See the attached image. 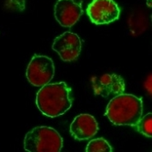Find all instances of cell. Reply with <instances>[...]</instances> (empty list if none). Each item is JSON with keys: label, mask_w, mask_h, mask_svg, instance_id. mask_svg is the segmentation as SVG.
<instances>
[{"label": "cell", "mask_w": 152, "mask_h": 152, "mask_svg": "<svg viewBox=\"0 0 152 152\" xmlns=\"http://www.w3.org/2000/svg\"><path fill=\"white\" fill-rule=\"evenodd\" d=\"M55 74L53 60L42 55H35L26 68V76L28 82L35 87H43L49 83Z\"/></svg>", "instance_id": "cell-4"}, {"label": "cell", "mask_w": 152, "mask_h": 152, "mask_svg": "<svg viewBox=\"0 0 152 152\" xmlns=\"http://www.w3.org/2000/svg\"><path fill=\"white\" fill-rule=\"evenodd\" d=\"M69 130L75 140H86L98 133L99 124L92 115L80 114L72 121Z\"/></svg>", "instance_id": "cell-9"}, {"label": "cell", "mask_w": 152, "mask_h": 152, "mask_svg": "<svg viewBox=\"0 0 152 152\" xmlns=\"http://www.w3.org/2000/svg\"><path fill=\"white\" fill-rule=\"evenodd\" d=\"M63 147V139L53 128L41 126L27 132L24 148L28 152H58Z\"/></svg>", "instance_id": "cell-3"}, {"label": "cell", "mask_w": 152, "mask_h": 152, "mask_svg": "<svg viewBox=\"0 0 152 152\" xmlns=\"http://www.w3.org/2000/svg\"><path fill=\"white\" fill-rule=\"evenodd\" d=\"M140 133L148 137H152V114L148 113L144 117L141 116L140 120L134 126Z\"/></svg>", "instance_id": "cell-10"}, {"label": "cell", "mask_w": 152, "mask_h": 152, "mask_svg": "<svg viewBox=\"0 0 152 152\" xmlns=\"http://www.w3.org/2000/svg\"><path fill=\"white\" fill-rule=\"evenodd\" d=\"M54 11L57 21L65 27L73 26L83 14L81 5L74 0H58Z\"/></svg>", "instance_id": "cell-8"}, {"label": "cell", "mask_w": 152, "mask_h": 152, "mask_svg": "<svg viewBox=\"0 0 152 152\" xmlns=\"http://www.w3.org/2000/svg\"><path fill=\"white\" fill-rule=\"evenodd\" d=\"M87 14L92 23L103 25L116 21L120 10L114 0H93L87 8Z\"/></svg>", "instance_id": "cell-5"}, {"label": "cell", "mask_w": 152, "mask_h": 152, "mask_svg": "<svg viewBox=\"0 0 152 152\" xmlns=\"http://www.w3.org/2000/svg\"><path fill=\"white\" fill-rule=\"evenodd\" d=\"M95 95L107 98L117 96L125 91L124 79L117 74H104L91 79Z\"/></svg>", "instance_id": "cell-7"}, {"label": "cell", "mask_w": 152, "mask_h": 152, "mask_svg": "<svg viewBox=\"0 0 152 152\" xmlns=\"http://www.w3.org/2000/svg\"><path fill=\"white\" fill-rule=\"evenodd\" d=\"M87 152H111L112 148L103 137L92 140L86 148Z\"/></svg>", "instance_id": "cell-11"}, {"label": "cell", "mask_w": 152, "mask_h": 152, "mask_svg": "<svg viewBox=\"0 0 152 152\" xmlns=\"http://www.w3.org/2000/svg\"><path fill=\"white\" fill-rule=\"evenodd\" d=\"M52 48L59 55L63 61L71 62L79 57L81 39L77 34L67 31L55 38Z\"/></svg>", "instance_id": "cell-6"}, {"label": "cell", "mask_w": 152, "mask_h": 152, "mask_svg": "<svg viewBox=\"0 0 152 152\" xmlns=\"http://www.w3.org/2000/svg\"><path fill=\"white\" fill-rule=\"evenodd\" d=\"M142 112L143 102L140 98L122 93L109 101L105 116L114 125L134 127L141 118Z\"/></svg>", "instance_id": "cell-2"}, {"label": "cell", "mask_w": 152, "mask_h": 152, "mask_svg": "<svg viewBox=\"0 0 152 152\" xmlns=\"http://www.w3.org/2000/svg\"><path fill=\"white\" fill-rule=\"evenodd\" d=\"M26 6V0H6L5 7L13 11H23Z\"/></svg>", "instance_id": "cell-12"}, {"label": "cell", "mask_w": 152, "mask_h": 152, "mask_svg": "<svg viewBox=\"0 0 152 152\" xmlns=\"http://www.w3.org/2000/svg\"><path fill=\"white\" fill-rule=\"evenodd\" d=\"M146 87H147V88H148V93L151 94V75H150V76L148 77V83H147Z\"/></svg>", "instance_id": "cell-13"}, {"label": "cell", "mask_w": 152, "mask_h": 152, "mask_svg": "<svg viewBox=\"0 0 152 152\" xmlns=\"http://www.w3.org/2000/svg\"><path fill=\"white\" fill-rule=\"evenodd\" d=\"M36 103L42 114L50 118L61 116L72 106L71 88L65 82L48 83L37 93Z\"/></svg>", "instance_id": "cell-1"}]
</instances>
